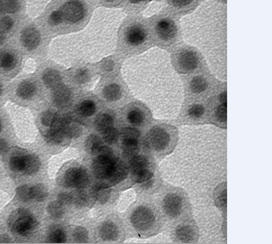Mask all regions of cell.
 <instances>
[{
  "label": "cell",
  "mask_w": 272,
  "mask_h": 244,
  "mask_svg": "<svg viewBox=\"0 0 272 244\" xmlns=\"http://www.w3.org/2000/svg\"><path fill=\"white\" fill-rule=\"evenodd\" d=\"M82 131H83V129L81 126L77 123H72V121L66 125L63 129V132L65 134V137L71 138V139L80 136Z\"/></svg>",
  "instance_id": "e575fe53"
},
{
  "label": "cell",
  "mask_w": 272,
  "mask_h": 244,
  "mask_svg": "<svg viewBox=\"0 0 272 244\" xmlns=\"http://www.w3.org/2000/svg\"><path fill=\"white\" fill-rule=\"evenodd\" d=\"M73 92L71 87L61 84L54 88L53 92V103L60 108H65L72 103Z\"/></svg>",
  "instance_id": "9a60e30c"
},
{
  "label": "cell",
  "mask_w": 272,
  "mask_h": 244,
  "mask_svg": "<svg viewBox=\"0 0 272 244\" xmlns=\"http://www.w3.org/2000/svg\"><path fill=\"white\" fill-rule=\"evenodd\" d=\"M18 27V19L16 16L5 14L0 16V30L10 37Z\"/></svg>",
  "instance_id": "e0dca14e"
},
{
  "label": "cell",
  "mask_w": 272,
  "mask_h": 244,
  "mask_svg": "<svg viewBox=\"0 0 272 244\" xmlns=\"http://www.w3.org/2000/svg\"><path fill=\"white\" fill-rule=\"evenodd\" d=\"M90 14L88 0H53L38 23L51 38L79 32L88 23Z\"/></svg>",
  "instance_id": "7a4b0ae2"
},
{
  "label": "cell",
  "mask_w": 272,
  "mask_h": 244,
  "mask_svg": "<svg viewBox=\"0 0 272 244\" xmlns=\"http://www.w3.org/2000/svg\"><path fill=\"white\" fill-rule=\"evenodd\" d=\"M155 213L147 206H139L131 216L132 226L139 231H148L155 226Z\"/></svg>",
  "instance_id": "9c48e42d"
},
{
  "label": "cell",
  "mask_w": 272,
  "mask_h": 244,
  "mask_svg": "<svg viewBox=\"0 0 272 244\" xmlns=\"http://www.w3.org/2000/svg\"><path fill=\"white\" fill-rule=\"evenodd\" d=\"M209 84L207 80L203 76H195L190 83L191 92L194 94H201L207 89Z\"/></svg>",
  "instance_id": "f546056e"
},
{
  "label": "cell",
  "mask_w": 272,
  "mask_h": 244,
  "mask_svg": "<svg viewBox=\"0 0 272 244\" xmlns=\"http://www.w3.org/2000/svg\"><path fill=\"white\" fill-rule=\"evenodd\" d=\"M140 132L134 128H124L121 131L122 139H139Z\"/></svg>",
  "instance_id": "ee69618b"
},
{
  "label": "cell",
  "mask_w": 272,
  "mask_h": 244,
  "mask_svg": "<svg viewBox=\"0 0 272 244\" xmlns=\"http://www.w3.org/2000/svg\"><path fill=\"white\" fill-rule=\"evenodd\" d=\"M219 101L221 102V103H227V94H226V91L222 92L219 95Z\"/></svg>",
  "instance_id": "11a10c76"
},
{
  "label": "cell",
  "mask_w": 272,
  "mask_h": 244,
  "mask_svg": "<svg viewBox=\"0 0 272 244\" xmlns=\"http://www.w3.org/2000/svg\"><path fill=\"white\" fill-rule=\"evenodd\" d=\"M215 120L218 124H226L227 120V103H221L215 112Z\"/></svg>",
  "instance_id": "f35d334b"
},
{
  "label": "cell",
  "mask_w": 272,
  "mask_h": 244,
  "mask_svg": "<svg viewBox=\"0 0 272 244\" xmlns=\"http://www.w3.org/2000/svg\"><path fill=\"white\" fill-rule=\"evenodd\" d=\"M50 39L38 22L25 19L17 28L16 42L25 53L36 55L47 50Z\"/></svg>",
  "instance_id": "3957f363"
},
{
  "label": "cell",
  "mask_w": 272,
  "mask_h": 244,
  "mask_svg": "<svg viewBox=\"0 0 272 244\" xmlns=\"http://www.w3.org/2000/svg\"><path fill=\"white\" fill-rule=\"evenodd\" d=\"M19 52L9 45L0 47V72L5 74L15 72L21 65Z\"/></svg>",
  "instance_id": "ba28073f"
},
{
  "label": "cell",
  "mask_w": 272,
  "mask_h": 244,
  "mask_svg": "<svg viewBox=\"0 0 272 244\" xmlns=\"http://www.w3.org/2000/svg\"><path fill=\"white\" fill-rule=\"evenodd\" d=\"M199 59L194 51L182 49L178 57V65L185 72H192L199 65Z\"/></svg>",
  "instance_id": "7c38bea8"
},
{
  "label": "cell",
  "mask_w": 272,
  "mask_h": 244,
  "mask_svg": "<svg viewBox=\"0 0 272 244\" xmlns=\"http://www.w3.org/2000/svg\"><path fill=\"white\" fill-rule=\"evenodd\" d=\"M128 165H129V169L133 175H137L145 170L150 169L149 168L150 162H149L148 159L144 156L135 155V156L132 157L130 158Z\"/></svg>",
  "instance_id": "ffe728a7"
},
{
  "label": "cell",
  "mask_w": 272,
  "mask_h": 244,
  "mask_svg": "<svg viewBox=\"0 0 272 244\" xmlns=\"http://www.w3.org/2000/svg\"><path fill=\"white\" fill-rule=\"evenodd\" d=\"M41 79L44 85L50 89H54L63 84V75L60 70L53 67H46L41 73Z\"/></svg>",
  "instance_id": "4fadbf2b"
},
{
  "label": "cell",
  "mask_w": 272,
  "mask_h": 244,
  "mask_svg": "<svg viewBox=\"0 0 272 244\" xmlns=\"http://www.w3.org/2000/svg\"><path fill=\"white\" fill-rule=\"evenodd\" d=\"M96 109V103L91 99H86L80 103L78 108V112L84 117H89L95 113Z\"/></svg>",
  "instance_id": "83f0119b"
},
{
  "label": "cell",
  "mask_w": 272,
  "mask_h": 244,
  "mask_svg": "<svg viewBox=\"0 0 272 244\" xmlns=\"http://www.w3.org/2000/svg\"><path fill=\"white\" fill-rule=\"evenodd\" d=\"M48 238L50 240V242L54 243H63L66 241V234L60 226L53 225L49 230Z\"/></svg>",
  "instance_id": "484cf974"
},
{
  "label": "cell",
  "mask_w": 272,
  "mask_h": 244,
  "mask_svg": "<svg viewBox=\"0 0 272 244\" xmlns=\"http://www.w3.org/2000/svg\"><path fill=\"white\" fill-rule=\"evenodd\" d=\"M9 36L5 34L4 32L0 30V47L5 46L6 45L8 40H9Z\"/></svg>",
  "instance_id": "db71d44e"
},
{
  "label": "cell",
  "mask_w": 272,
  "mask_h": 244,
  "mask_svg": "<svg viewBox=\"0 0 272 244\" xmlns=\"http://www.w3.org/2000/svg\"><path fill=\"white\" fill-rule=\"evenodd\" d=\"M206 113V108L201 104H195L191 106L188 110V116L191 119H199Z\"/></svg>",
  "instance_id": "60d3db41"
},
{
  "label": "cell",
  "mask_w": 272,
  "mask_h": 244,
  "mask_svg": "<svg viewBox=\"0 0 272 244\" xmlns=\"http://www.w3.org/2000/svg\"><path fill=\"white\" fill-rule=\"evenodd\" d=\"M103 145V142L98 136L95 135H90L86 141V148L92 155H96L100 147Z\"/></svg>",
  "instance_id": "1f68e13d"
},
{
  "label": "cell",
  "mask_w": 272,
  "mask_h": 244,
  "mask_svg": "<svg viewBox=\"0 0 272 244\" xmlns=\"http://www.w3.org/2000/svg\"><path fill=\"white\" fill-rule=\"evenodd\" d=\"M122 88L117 83H111L104 87L103 90V95L104 99L107 101H117L122 96Z\"/></svg>",
  "instance_id": "44dd1931"
},
{
  "label": "cell",
  "mask_w": 272,
  "mask_h": 244,
  "mask_svg": "<svg viewBox=\"0 0 272 244\" xmlns=\"http://www.w3.org/2000/svg\"><path fill=\"white\" fill-rule=\"evenodd\" d=\"M73 201V197L68 194H59L57 197V202H60L61 205H68Z\"/></svg>",
  "instance_id": "7dc6e473"
},
{
  "label": "cell",
  "mask_w": 272,
  "mask_h": 244,
  "mask_svg": "<svg viewBox=\"0 0 272 244\" xmlns=\"http://www.w3.org/2000/svg\"><path fill=\"white\" fill-rule=\"evenodd\" d=\"M217 204L219 206H226V191L225 190L222 194V191L220 192L219 195L217 198Z\"/></svg>",
  "instance_id": "f907efd6"
},
{
  "label": "cell",
  "mask_w": 272,
  "mask_h": 244,
  "mask_svg": "<svg viewBox=\"0 0 272 244\" xmlns=\"http://www.w3.org/2000/svg\"><path fill=\"white\" fill-rule=\"evenodd\" d=\"M148 34L145 25L138 21L128 24L122 33V40L126 46L138 48L147 41Z\"/></svg>",
  "instance_id": "5b68a950"
},
{
  "label": "cell",
  "mask_w": 272,
  "mask_h": 244,
  "mask_svg": "<svg viewBox=\"0 0 272 244\" xmlns=\"http://www.w3.org/2000/svg\"><path fill=\"white\" fill-rule=\"evenodd\" d=\"M5 14L17 17L24 9L23 0H4Z\"/></svg>",
  "instance_id": "cb8c5ba5"
},
{
  "label": "cell",
  "mask_w": 272,
  "mask_h": 244,
  "mask_svg": "<svg viewBox=\"0 0 272 244\" xmlns=\"http://www.w3.org/2000/svg\"><path fill=\"white\" fill-rule=\"evenodd\" d=\"M10 242V239L9 238H6V237H1L0 238V242L1 243H5V242Z\"/></svg>",
  "instance_id": "91938a15"
},
{
  "label": "cell",
  "mask_w": 272,
  "mask_h": 244,
  "mask_svg": "<svg viewBox=\"0 0 272 244\" xmlns=\"http://www.w3.org/2000/svg\"><path fill=\"white\" fill-rule=\"evenodd\" d=\"M38 91V85L35 80L31 79H25L17 84L16 94L17 97L23 100H29L35 97Z\"/></svg>",
  "instance_id": "2e32d148"
},
{
  "label": "cell",
  "mask_w": 272,
  "mask_h": 244,
  "mask_svg": "<svg viewBox=\"0 0 272 244\" xmlns=\"http://www.w3.org/2000/svg\"><path fill=\"white\" fill-rule=\"evenodd\" d=\"M17 198L22 202H29L31 200V195H30V186H20L17 190Z\"/></svg>",
  "instance_id": "b9f144b4"
},
{
  "label": "cell",
  "mask_w": 272,
  "mask_h": 244,
  "mask_svg": "<svg viewBox=\"0 0 272 244\" xmlns=\"http://www.w3.org/2000/svg\"><path fill=\"white\" fill-rule=\"evenodd\" d=\"M114 119L112 116L108 113L100 114L98 117L96 118L95 122V127L98 131H106L107 129L113 127Z\"/></svg>",
  "instance_id": "f1b7e54d"
},
{
  "label": "cell",
  "mask_w": 272,
  "mask_h": 244,
  "mask_svg": "<svg viewBox=\"0 0 272 244\" xmlns=\"http://www.w3.org/2000/svg\"><path fill=\"white\" fill-rule=\"evenodd\" d=\"M177 25L171 19H161L155 25V32L160 40L164 41L174 39L177 35Z\"/></svg>",
  "instance_id": "5bb4252c"
},
{
  "label": "cell",
  "mask_w": 272,
  "mask_h": 244,
  "mask_svg": "<svg viewBox=\"0 0 272 244\" xmlns=\"http://www.w3.org/2000/svg\"><path fill=\"white\" fill-rule=\"evenodd\" d=\"M171 142V134L165 127H153L147 135V146L153 151H167L169 148Z\"/></svg>",
  "instance_id": "52a82bcc"
},
{
  "label": "cell",
  "mask_w": 272,
  "mask_h": 244,
  "mask_svg": "<svg viewBox=\"0 0 272 244\" xmlns=\"http://www.w3.org/2000/svg\"><path fill=\"white\" fill-rule=\"evenodd\" d=\"M3 90H4V86H3L2 82H1V80H0V97H1V95H2Z\"/></svg>",
  "instance_id": "94428289"
},
{
  "label": "cell",
  "mask_w": 272,
  "mask_h": 244,
  "mask_svg": "<svg viewBox=\"0 0 272 244\" xmlns=\"http://www.w3.org/2000/svg\"><path fill=\"white\" fill-rule=\"evenodd\" d=\"M48 212L53 219H60L64 215L63 205L58 202H51L48 206Z\"/></svg>",
  "instance_id": "8d00e7d4"
},
{
  "label": "cell",
  "mask_w": 272,
  "mask_h": 244,
  "mask_svg": "<svg viewBox=\"0 0 272 244\" xmlns=\"http://www.w3.org/2000/svg\"><path fill=\"white\" fill-rule=\"evenodd\" d=\"M9 226L13 234L26 237L33 233L37 226V221L29 210L17 209L11 214Z\"/></svg>",
  "instance_id": "277c9868"
},
{
  "label": "cell",
  "mask_w": 272,
  "mask_h": 244,
  "mask_svg": "<svg viewBox=\"0 0 272 244\" xmlns=\"http://www.w3.org/2000/svg\"><path fill=\"white\" fill-rule=\"evenodd\" d=\"M30 195H31V200L43 202L47 198L48 191L44 186L37 185V186L30 187Z\"/></svg>",
  "instance_id": "4dcf8cb0"
},
{
  "label": "cell",
  "mask_w": 272,
  "mask_h": 244,
  "mask_svg": "<svg viewBox=\"0 0 272 244\" xmlns=\"http://www.w3.org/2000/svg\"><path fill=\"white\" fill-rule=\"evenodd\" d=\"M115 62L112 59H107L105 61L103 62V71L107 72H111L113 71L114 68H115Z\"/></svg>",
  "instance_id": "c3c4849f"
},
{
  "label": "cell",
  "mask_w": 272,
  "mask_h": 244,
  "mask_svg": "<svg viewBox=\"0 0 272 244\" xmlns=\"http://www.w3.org/2000/svg\"><path fill=\"white\" fill-rule=\"evenodd\" d=\"M92 194L96 201H98L100 203H105L109 198L110 191L108 190V188L106 187L103 183L98 182L93 187Z\"/></svg>",
  "instance_id": "4316f807"
},
{
  "label": "cell",
  "mask_w": 272,
  "mask_h": 244,
  "mask_svg": "<svg viewBox=\"0 0 272 244\" xmlns=\"http://www.w3.org/2000/svg\"><path fill=\"white\" fill-rule=\"evenodd\" d=\"M144 0H128V2L131 5H139L141 3H143Z\"/></svg>",
  "instance_id": "680465c9"
},
{
  "label": "cell",
  "mask_w": 272,
  "mask_h": 244,
  "mask_svg": "<svg viewBox=\"0 0 272 244\" xmlns=\"http://www.w3.org/2000/svg\"><path fill=\"white\" fill-rule=\"evenodd\" d=\"M104 4H107V5H113L115 3L119 2L120 0H101Z\"/></svg>",
  "instance_id": "6f0895ef"
},
{
  "label": "cell",
  "mask_w": 272,
  "mask_h": 244,
  "mask_svg": "<svg viewBox=\"0 0 272 244\" xmlns=\"http://www.w3.org/2000/svg\"><path fill=\"white\" fill-rule=\"evenodd\" d=\"M153 173L151 172L150 169H147V170H145V171H142V172L137 174V175H134V178H135V180L138 183H145L147 181L151 180L152 179Z\"/></svg>",
  "instance_id": "f6af8a7d"
},
{
  "label": "cell",
  "mask_w": 272,
  "mask_h": 244,
  "mask_svg": "<svg viewBox=\"0 0 272 244\" xmlns=\"http://www.w3.org/2000/svg\"><path fill=\"white\" fill-rule=\"evenodd\" d=\"M127 119L131 124L140 126L144 122L145 116L139 108H132L127 114Z\"/></svg>",
  "instance_id": "836d02e7"
},
{
  "label": "cell",
  "mask_w": 272,
  "mask_h": 244,
  "mask_svg": "<svg viewBox=\"0 0 272 244\" xmlns=\"http://www.w3.org/2000/svg\"><path fill=\"white\" fill-rule=\"evenodd\" d=\"M55 114L56 113L52 112L50 110L45 111V112L42 114V116H41V122H42V124L44 125V127H51V125L53 123V119H54Z\"/></svg>",
  "instance_id": "bcb514c9"
},
{
  "label": "cell",
  "mask_w": 272,
  "mask_h": 244,
  "mask_svg": "<svg viewBox=\"0 0 272 244\" xmlns=\"http://www.w3.org/2000/svg\"><path fill=\"white\" fill-rule=\"evenodd\" d=\"M65 134L63 131H54L50 129L46 135V140L48 143H61L65 139Z\"/></svg>",
  "instance_id": "74e56055"
},
{
  "label": "cell",
  "mask_w": 272,
  "mask_h": 244,
  "mask_svg": "<svg viewBox=\"0 0 272 244\" xmlns=\"http://www.w3.org/2000/svg\"><path fill=\"white\" fill-rule=\"evenodd\" d=\"M63 183L66 187L84 189L89 184V175L81 167H72L65 173Z\"/></svg>",
  "instance_id": "30bf717a"
},
{
  "label": "cell",
  "mask_w": 272,
  "mask_h": 244,
  "mask_svg": "<svg viewBox=\"0 0 272 244\" xmlns=\"http://www.w3.org/2000/svg\"><path fill=\"white\" fill-rule=\"evenodd\" d=\"M139 143L138 139H123L122 150L124 155L128 158L137 155L139 151Z\"/></svg>",
  "instance_id": "d4e9b609"
},
{
  "label": "cell",
  "mask_w": 272,
  "mask_h": 244,
  "mask_svg": "<svg viewBox=\"0 0 272 244\" xmlns=\"http://www.w3.org/2000/svg\"><path fill=\"white\" fill-rule=\"evenodd\" d=\"M100 236L105 241H114L118 238L119 229L113 222L107 221L103 223L100 228Z\"/></svg>",
  "instance_id": "d6986e66"
},
{
  "label": "cell",
  "mask_w": 272,
  "mask_h": 244,
  "mask_svg": "<svg viewBox=\"0 0 272 244\" xmlns=\"http://www.w3.org/2000/svg\"><path fill=\"white\" fill-rule=\"evenodd\" d=\"M1 130H2V122H1V120H0V131H1Z\"/></svg>",
  "instance_id": "6125c7cd"
},
{
  "label": "cell",
  "mask_w": 272,
  "mask_h": 244,
  "mask_svg": "<svg viewBox=\"0 0 272 244\" xmlns=\"http://www.w3.org/2000/svg\"><path fill=\"white\" fill-rule=\"evenodd\" d=\"M128 174V171L126 168L125 165L123 163L122 161H118L117 164L114 169L112 175L110 177L109 179L107 180V186L109 188L110 186H115L116 184L120 183L122 180L125 179Z\"/></svg>",
  "instance_id": "ac0fdd59"
},
{
  "label": "cell",
  "mask_w": 272,
  "mask_h": 244,
  "mask_svg": "<svg viewBox=\"0 0 272 244\" xmlns=\"http://www.w3.org/2000/svg\"><path fill=\"white\" fill-rule=\"evenodd\" d=\"M120 159L115 158L113 154L110 155H98L92 163V171L96 178L100 179L106 187L107 182L113 173L114 169Z\"/></svg>",
  "instance_id": "8992f818"
},
{
  "label": "cell",
  "mask_w": 272,
  "mask_h": 244,
  "mask_svg": "<svg viewBox=\"0 0 272 244\" xmlns=\"http://www.w3.org/2000/svg\"><path fill=\"white\" fill-rule=\"evenodd\" d=\"M87 200H88V198H87L86 194H84V192H80L76 197V203L77 205H85L87 203Z\"/></svg>",
  "instance_id": "681fc988"
},
{
  "label": "cell",
  "mask_w": 272,
  "mask_h": 244,
  "mask_svg": "<svg viewBox=\"0 0 272 244\" xmlns=\"http://www.w3.org/2000/svg\"><path fill=\"white\" fill-rule=\"evenodd\" d=\"M9 149V144L5 139H0V154H5Z\"/></svg>",
  "instance_id": "f5cc1de1"
},
{
  "label": "cell",
  "mask_w": 272,
  "mask_h": 244,
  "mask_svg": "<svg viewBox=\"0 0 272 244\" xmlns=\"http://www.w3.org/2000/svg\"><path fill=\"white\" fill-rule=\"evenodd\" d=\"M226 8L208 0L182 19L185 41L198 48L209 61L226 59Z\"/></svg>",
  "instance_id": "6da1fadb"
},
{
  "label": "cell",
  "mask_w": 272,
  "mask_h": 244,
  "mask_svg": "<svg viewBox=\"0 0 272 244\" xmlns=\"http://www.w3.org/2000/svg\"><path fill=\"white\" fill-rule=\"evenodd\" d=\"M103 138L107 143L114 144L116 143L119 139V132L116 129L113 127L107 129L106 131H103Z\"/></svg>",
  "instance_id": "ab89813d"
},
{
  "label": "cell",
  "mask_w": 272,
  "mask_h": 244,
  "mask_svg": "<svg viewBox=\"0 0 272 244\" xmlns=\"http://www.w3.org/2000/svg\"><path fill=\"white\" fill-rule=\"evenodd\" d=\"M74 80L77 84H84L88 82L90 79V72L86 68H79L74 72Z\"/></svg>",
  "instance_id": "d6a6232c"
},
{
  "label": "cell",
  "mask_w": 272,
  "mask_h": 244,
  "mask_svg": "<svg viewBox=\"0 0 272 244\" xmlns=\"http://www.w3.org/2000/svg\"><path fill=\"white\" fill-rule=\"evenodd\" d=\"M74 239L78 242H85L88 241V234L87 230L83 227H77L73 232Z\"/></svg>",
  "instance_id": "7bdbcfd3"
},
{
  "label": "cell",
  "mask_w": 272,
  "mask_h": 244,
  "mask_svg": "<svg viewBox=\"0 0 272 244\" xmlns=\"http://www.w3.org/2000/svg\"><path fill=\"white\" fill-rule=\"evenodd\" d=\"M40 167V161L36 155H25L24 158V166L22 173L25 175H33L39 171Z\"/></svg>",
  "instance_id": "7402d4cb"
},
{
  "label": "cell",
  "mask_w": 272,
  "mask_h": 244,
  "mask_svg": "<svg viewBox=\"0 0 272 244\" xmlns=\"http://www.w3.org/2000/svg\"><path fill=\"white\" fill-rule=\"evenodd\" d=\"M163 210L170 218H177L181 215L183 206L182 197L178 194H169L166 196L163 202Z\"/></svg>",
  "instance_id": "8fae6325"
},
{
  "label": "cell",
  "mask_w": 272,
  "mask_h": 244,
  "mask_svg": "<svg viewBox=\"0 0 272 244\" xmlns=\"http://www.w3.org/2000/svg\"><path fill=\"white\" fill-rule=\"evenodd\" d=\"M5 6H4V0H0V16L5 15Z\"/></svg>",
  "instance_id": "9f6ffc18"
},
{
  "label": "cell",
  "mask_w": 272,
  "mask_h": 244,
  "mask_svg": "<svg viewBox=\"0 0 272 244\" xmlns=\"http://www.w3.org/2000/svg\"><path fill=\"white\" fill-rule=\"evenodd\" d=\"M193 0H171L173 5L175 7H185L189 5L192 2Z\"/></svg>",
  "instance_id": "816d5d0a"
},
{
  "label": "cell",
  "mask_w": 272,
  "mask_h": 244,
  "mask_svg": "<svg viewBox=\"0 0 272 244\" xmlns=\"http://www.w3.org/2000/svg\"><path fill=\"white\" fill-rule=\"evenodd\" d=\"M25 155V154H16L11 158L9 166L12 171L14 172H22Z\"/></svg>",
  "instance_id": "d590c367"
},
{
  "label": "cell",
  "mask_w": 272,
  "mask_h": 244,
  "mask_svg": "<svg viewBox=\"0 0 272 244\" xmlns=\"http://www.w3.org/2000/svg\"><path fill=\"white\" fill-rule=\"evenodd\" d=\"M176 237L180 242H191L195 237V229L189 225H182L176 230Z\"/></svg>",
  "instance_id": "603a6c76"
}]
</instances>
